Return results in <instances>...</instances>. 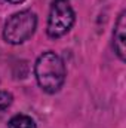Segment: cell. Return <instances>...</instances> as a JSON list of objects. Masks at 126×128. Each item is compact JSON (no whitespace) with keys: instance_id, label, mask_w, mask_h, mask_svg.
<instances>
[{"instance_id":"8992f818","label":"cell","mask_w":126,"mask_h":128,"mask_svg":"<svg viewBox=\"0 0 126 128\" xmlns=\"http://www.w3.org/2000/svg\"><path fill=\"white\" fill-rule=\"evenodd\" d=\"M13 96L7 91H0V115H3L12 104Z\"/></svg>"},{"instance_id":"277c9868","label":"cell","mask_w":126,"mask_h":128,"mask_svg":"<svg viewBox=\"0 0 126 128\" xmlns=\"http://www.w3.org/2000/svg\"><path fill=\"white\" fill-rule=\"evenodd\" d=\"M113 48L116 55L125 61L126 60V10H122L113 32Z\"/></svg>"},{"instance_id":"52a82bcc","label":"cell","mask_w":126,"mask_h":128,"mask_svg":"<svg viewBox=\"0 0 126 128\" xmlns=\"http://www.w3.org/2000/svg\"><path fill=\"white\" fill-rule=\"evenodd\" d=\"M9 3H12V4H19V3H22L24 0H7Z\"/></svg>"},{"instance_id":"7a4b0ae2","label":"cell","mask_w":126,"mask_h":128,"mask_svg":"<svg viewBox=\"0 0 126 128\" xmlns=\"http://www.w3.org/2000/svg\"><path fill=\"white\" fill-rule=\"evenodd\" d=\"M37 27V16L31 10H21L13 14L4 24L3 37L10 45L24 43L31 37Z\"/></svg>"},{"instance_id":"5b68a950","label":"cell","mask_w":126,"mask_h":128,"mask_svg":"<svg viewBox=\"0 0 126 128\" xmlns=\"http://www.w3.org/2000/svg\"><path fill=\"white\" fill-rule=\"evenodd\" d=\"M7 128H37L34 119L27 115H15L7 122Z\"/></svg>"},{"instance_id":"3957f363","label":"cell","mask_w":126,"mask_h":128,"mask_svg":"<svg viewBox=\"0 0 126 128\" xmlns=\"http://www.w3.org/2000/svg\"><path fill=\"white\" fill-rule=\"evenodd\" d=\"M76 21V14L68 0H54L48 16V36L58 39L70 32Z\"/></svg>"},{"instance_id":"6da1fadb","label":"cell","mask_w":126,"mask_h":128,"mask_svg":"<svg viewBox=\"0 0 126 128\" xmlns=\"http://www.w3.org/2000/svg\"><path fill=\"white\" fill-rule=\"evenodd\" d=\"M34 74L39 86L45 92L55 94L65 82V64L58 54L52 51L43 52L34 64Z\"/></svg>"}]
</instances>
